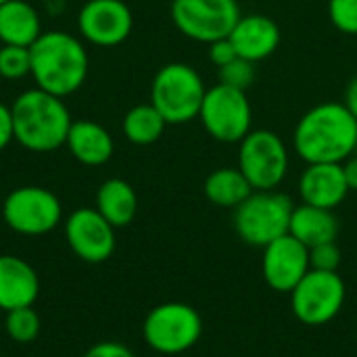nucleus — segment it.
Segmentation results:
<instances>
[{
	"instance_id": "1",
	"label": "nucleus",
	"mask_w": 357,
	"mask_h": 357,
	"mask_svg": "<svg viewBox=\"0 0 357 357\" xmlns=\"http://www.w3.org/2000/svg\"><path fill=\"white\" fill-rule=\"evenodd\" d=\"M293 146L307 165L343 163L357 151V119L345 102H320L301 115Z\"/></svg>"
},
{
	"instance_id": "2",
	"label": "nucleus",
	"mask_w": 357,
	"mask_h": 357,
	"mask_svg": "<svg viewBox=\"0 0 357 357\" xmlns=\"http://www.w3.org/2000/svg\"><path fill=\"white\" fill-rule=\"evenodd\" d=\"M10 115L15 140L33 153H50L63 146L73 123L63 98L42 88L19 94Z\"/></svg>"
},
{
	"instance_id": "3",
	"label": "nucleus",
	"mask_w": 357,
	"mask_h": 357,
	"mask_svg": "<svg viewBox=\"0 0 357 357\" xmlns=\"http://www.w3.org/2000/svg\"><path fill=\"white\" fill-rule=\"evenodd\" d=\"M31 75L36 88H42L54 96H69L88 75V54L82 42L65 31H42L29 46Z\"/></svg>"
},
{
	"instance_id": "4",
	"label": "nucleus",
	"mask_w": 357,
	"mask_h": 357,
	"mask_svg": "<svg viewBox=\"0 0 357 357\" xmlns=\"http://www.w3.org/2000/svg\"><path fill=\"white\" fill-rule=\"evenodd\" d=\"M205 84L201 73L186 63L163 65L151 86V105L167 123H188L199 117Z\"/></svg>"
},
{
	"instance_id": "5",
	"label": "nucleus",
	"mask_w": 357,
	"mask_h": 357,
	"mask_svg": "<svg viewBox=\"0 0 357 357\" xmlns=\"http://www.w3.org/2000/svg\"><path fill=\"white\" fill-rule=\"evenodd\" d=\"M291 197L278 190H253L234 209V230L251 247H268L289 234L293 215Z\"/></svg>"
},
{
	"instance_id": "6",
	"label": "nucleus",
	"mask_w": 357,
	"mask_h": 357,
	"mask_svg": "<svg viewBox=\"0 0 357 357\" xmlns=\"http://www.w3.org/2000/svg\"><path fill=\"white\" fill-rule=\"evenodd\" d=\"M142 335L146 345L157 354L176 356L199 343L203 335V320L188 303H161L149 312Z\"/></svg>"
},
{
	"instance_id": "7",
	"label": "nucleus",
	"mask_w": 357,
	"mask_h": 357,
	"mask_svg": "<svg viewBox=\"0 0 357 357\" xmlns=\"http://www.w3.org/2000/svg\"><path fill=\"white\" fill-rule=\"evenodd\" d=\"M199 119L211 138L228 144L241 142L251 132L253 121L247 92L218 82L213 88H207Z\"/></svg>"
},
{
	"instance_id": "8",
	"label": "nucleus",
	"mask_w": 357,
	"mask_h": 357,
	"mask_svg": "<svg viewBox=\"0 0 357 357\" xmlns=\"http://www.w3.org/2000/svg\"><path fill=\"white\" fill-rule=\"evenodd\" d=\"M238 144V169L253 190H276L289 172L284 140L272 130H251Z\"/></svg>"
},
{
	"instance_id": "9",
	"label": "nucleus",
	"mask_w": 357,
	"mask_h": 357,
	"mask_svg": "<svg viewBox=\"0 0 357 357\" xmlns=\"http://www.w3.org/2000/svg\"><path fill=\"white\" fill-rule=\"evenodd\" d=\"M345 295L347 289L339 272L310 270L291 291V307L299 322L307 326H324L339 316Z\"/></svg>"
},
{
	"instance_id": "10",
	"label": "nucleus",
	"mask_w": 357,
	"mask_h": 357,
	"mask_svg": "<svg viewBox=\"0 0 357 357\" xmlns=\"http://www.w3.org/2000/svg\"><path fill=\"white\" fill-rule=\"evenodd\" d=\"M241 19L236 0H174L172 21L190 40L211 44L228 38Z\"/></svg>"
},
{
	"instance_id": "11",
	"label": "nucleus",
	"mask_w": 357,
	"mask_h": 357,
	"mask_svg": "<svg viewBox=\"0 0 357 357\" xmlns=\"http://www.w3.org/2000/svg\"><path fill=\"white\" fill-rule=\"evenodd\" d=\"M2 218L17 234L42 236L59 226L63 207L50 190L40 186H21L4 199Z\"/></svg>"
},
{
	"instance_id": "12",
	"label": "nucleus",
	"mask_w": 357,
	"mask_h": 357,
	"mask_svg": "<svg viewBox=\"0 0 357 357\" xmlns=\"http://www.w3.org/2000/svg\"><path fill=\"white\" fill-rule=\"evenodd\" d=\"M65 236L71 251L88 264H102L115 251V228L90 207L75 209L67 218Z\"/></svg>"
},
{
	"instance_id": "13",
	"label": "nucleus",
	"mask_w": 357,
	"mask_h": 357,
	"mask_svg": "<svg viewBox=\"0 0 357 357\" xmlns=\"http://www.w3.org/2000/svg\"><path fill=\"white\" fill-rule=\"evenodd\" d=\"M77 25L88 42L117 46L132 33L134 19L123 0H88L77 15Z\"/></svg>"
},
{
	"instance_id": "14",
	"label": "nucleus",
	"mask_w": 357,
	"mask_h": 357,
	"mask_svg": "<svg viewBox=\"0 0 357 357\" xmlns=\"http://www.w3.org/2000/svg\"><path fill=\"white\" fill-rule=\"evenodd\" d=\"M266 282L278 293H291L312 270L310 249L295 236L284 234L264 247L261 261Z\"/></svg>"
},
{
	"instance_id": "15",
	"label": "nucleus",
	"mask_w": 357,
	"mask_h": 357,
	"mask_svg": "<svg viewBox=\"0 0 357 357\" xmlns=\"http://www.w3.org/2000/svg\"><path fill=\"white\" fill-rule=\"evenodd\" d=\"M299 195L305 205L339 207L349 195L343 163H310L299 178Z\"/></svg>"
},
{
	"instance_id": "16",
	"label": "nucleus",
	"mask_w": 357,
	"mask_h": 357,
	"mask_svg": "<svg viewBox=\"0 0 357 357\" xmlns=\"http://www.w3.org/2000/svg\"><path fill=\"white\" fill-rule=\"evenodd\" d=\"M228 40L241 59L259 63L276 52L280 44V27L268 15H241Z\"/></svg>"
},
{
	"instance_id": "17",
	"label": "nucleus",
	"mask_w": 357,
	"mask_h": 357,
	"mask_svg": "<svg viewBox=\"0 0 357 357\" xmlns=\"http://www.w3.org/2000/svg\"><path fill=\"white\" fill-rule=\"evenodd\" d=\"M40 295L36 270L21 257L0 255V310L31 307Z\"/></svg>"
},
{
	"instance_id": "18",
	"label": "nucleus",
	"mask_w": 357,
	"mask_h": 357,
	"mask_svg": "<svg viewBox=\"0 0 357 357\" xmlns=\"http://www.w3.org/2000/svg\"><path fill=\"white\" fill-rule=\"evenodd\" d=\"M289 234L303 243L307 249L324 243H335L339 236V220L333 209H322L303 203L293 209Z\"/></svg>"
},
{
	"instance_id": "19",
	"label": "nucleus",
	"mask_w": 357,
	"mask_h": 357,
	"mask_svg": "<svg viewBox=\"0 0 357 357\" xmlns=\"http://www.w3.org/2000/svg\"><path fill=\"white\" fill-rule=\"evenodd\" d=\"M67 149L84 165H102L113 155L111 134L94 121H73L67 134Z\"/></svg>"
},
{
	"instance_id": "20",
	"label": "nucleus",
	"mask_w": 357,
	"mask_h": 357,
	"mask_svg": "<svg viewBox=\"0 0 357 357\" xmlns=\"http://www.w3.org/2000/svg\"><path fill=\"white\" fill-rule=\"evenodd\" d=\"M42 33L38 10L25 0H8L0 4V42L15 46H31Z\"/></svg>"
},
{
	"instance_id": "21",
	"label": "nucleus",
	"mask_w": 357,
	"mask_h": 357,
	"mask_svg": "<svg viewBox=\"0 0 357 357\" xmlns=\"http://www.w3.org/2000/svg\"><path fill=\"white\" fill-rule=\"evenodd\" d=\"M96 211L113 228L128 226L138 211V199L132 184H128L121 178L105 180L96 192Z\"/></svg>"
},
{
	"instance_id": "22",
	"label": "nucleus",
	"mask_w": 357,
	"mask_h": 357,
	"mask_svg": "<svg viewBox=\"0 0 357 357\" xmlns=\"http://www.w3.org/2000/svg\"><path fill=\"white\" fill-rule=\"evenodd\" d=\"M251 192L253 186L238 167H220L205 180V197L218 207L236 209Z\"/></svg>"
},
{
	"instance_id": "23",
	"label": "nucleus",
	"mask_w": 357,
	"mask_h": 357,
	"mask_svg": "<svg viewBox=\"0 0 357 357\" xmlns=\"http://www.w3.org/2000/svg\"><path fill=\"white\" fill-rule=\"evenodd\" d=\"M165 126H167V121L151 102L136 105L123 117V134L132 144H138V146L157 142L161 138Z\"/></svg>"
},
{
	"instance_id": "24",
	"label": "nucleus",
	"mask_w": 357,
	"mask_h": 357,
	"mask_svg": "<svg viewBox=\"0 0 357 357\" xmlns=\"http://www.w3.org/2000/svg\"><path fill=\"white\" fill-rule=\"evenodd\" d=\"M6 333L15 343H31L40 333V318L31 307H19L6 312Z\"/></svg>"
},
{
	"instance_id": "25",
	"label": "nucleus",
	"mask_w": 357,
	"mask_h": 357,
	"mask_svg": "<svg viewBox=\"0 0 357 357\" xmlns=\"http://www.w3.org/2000/svg\"><path fill=\"white\" fill-rule=\"evenodd\" d=\"M31 73L29 46L2 44L0 46V75L4 79H21Z\"/></svg>"
},
{
	"instance_id": "26",
	"label": "nucleus",
	"mask_w": 357,
	"mask_h": 357,
	"mask_svg": "<svg viewBox=\"0 0 357 357\" xmlns=\"http://www.w3.org/2000/svg\"><path fill=\"white\" fill-rule=\"evenodd\" d=\"M255 75H257L255 63L241 59V56H236L234 61H230L228 65L218 69L220 84H226V86H232L238 90H247L255 82Z\"/></svg>"
},
{
	"instance_id": "27",
	"label": "nucleus",
	"mask_w": 357,
	"mask_h": 357,
	"mask_svg": "<svg viewBox=\"0 0 357 357\" xmlns=\"http://www.w3.org/2000/svg\"><path fill=\"white\" fill-rule=\"evenodd\" d=\"M328 17L339 31L357 36V0H328Z\"/></svg>"
},
{
	"instance_id": "28",
	"label": "nucleus",
	"mask_w": 357,
	"mask_h": 357,
	"mask_svg": "<svg viewBox=\"0 0 357 357\" xmlns=\"http://www.w3.org/2000/svg\"><path fill=\"white\" fill-rule=\"evenodd\" d=\"M310 266L320 272H337L341 266V249L335 243H324L310 249Z\"/></svg>"
},
{
	"instance_id": "29",
	"label": "nucleus",
	"mask_w": 357,
	"mask_h": 357,
	"mask_svg": "<svg viewBox=\"0 0 357 357\" xmlns=\"http://www.w3.org/2000/svg\"><path fill=\"white\" fill-rule=\"evenodd\" d=\"M238 54L232 46V42L228 38H222V40H215L209 44V61L220 69L224 65H228L230 61H234Z\"/></svg>"
},
{
	"instance_id": "30",
	"label": "nucleus",
	"mask_w": 357,
	"mask_h": 357,
	"mask_svg": "<svg viewBox=\"0 0 357 357\" xmlns=\"http://www.w3.org/2000/svg\"><path fill=\"white\" fill-rule=\"evenodd\" d=\"M84 357H134V354L121 343L105 341V343H96L94 347H90Z\"/></svg>"
},
{
	"instance_id": "31",
	"label": "nucleus",
	"mask_w": 357,
	"mask_h": 357,
	"mask_svg": "<svg viewBox=\"0 0 357 357\" xmlns=\"http://www.w3.org/2000/svg\"><path fill=\"white\" fill-rule=\"evenodd\" d=\"M15 138L13 132V115H10V107L0 102V151H4L10 140Z\"/></svg>"
},
{
	"instance_id": "32",
	"label": "nucleus",
	"mask_w": 357,
	"mask_h": 357,
	"mask_svg": "<svg viewBox=\"0 0 357 357\" xmlns=\"http://www.w3.org/2000/svg\"><path fill=\"white\" fill-rule=\"evenodd\" d=\"M343 172H345L349 190H356L357 192V153H354L349 159L343 161Z\"/></svg>"
},
{
	"instance_id": "33",
	"label": "nucleus",
	"mask_w": 357,
	"mask_h": 357,
	"mask_svg": "<svg viewBox=\"0 0 357 357\" xmlns=\"http://www.w3.org/2000/svg\"><path fill=\"white\" fill-rule=\"evenodd\" d=\"M345 107L351 111V115L357 119V75L349 82L347 92H345Z\"/></svg>"
},
{
	"instance_id": "34",
	"label": "nucleus",
	"mask_w": 357,
	"mask_h": 357,
	"mask_svg": "<svg viewBox=\"0 0 357 357\" xmlns=\"http://www.w3.org/2000/svg\"><path fill=\"white\" fill-rule=\"evenodd\" d=\"M4 2H8V0H0V4H4Z\"/></svg>"
},
{
	"instance_id": "35",
	"label": "nucleus",
	"mask_w": 357,
	"mask_h": 357,
	"mask_svg": "<svg viewBox=\"0 0 357 357\" xmlns=\"http://www.w3.org/2000/svg\"><path fill=\"white\" fill-rule=\"evenodd\" d=\"M356 153H357V151H356Z\"/></svg>"
}]
</instances>
